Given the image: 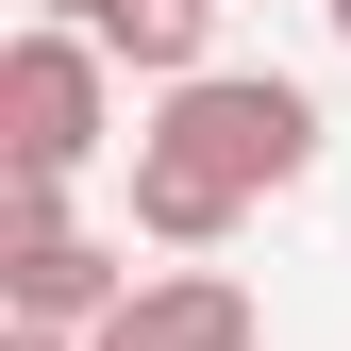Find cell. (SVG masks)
<instances>
[{"instance_id": "cell-1", "label": "cell", "mask_w": 351, "mask_h": 351, "mask_svg": "<svg viewBox=\"0 0 351 351\" xmlns=\"http://www.w3.org/2000/svg\"><path fill=\"white\" fill-rule=\"evenodd\" d=\"M101 34H67V17H34L17 51H0V151H17V184H67L84 151H101Z\"/></svg>"}, {"instance_id": "cell-2", "label": "cell", "mask_w": 351, "mask_h": 351, "mask_svg": "<svg viewBox=\"0 0 351 351\" xmlns=\"http://www.w3.org/2000/svg\"><path fill=\"white\" fill-rule=\"evenodd\" d=\"M167 134L234 151L251 201H268V184H301V167H318V101H301V84H268V67H201V84H167Z\"/></svg>"}, {"instance_id": "cell-3", "label": "cell", "mask_w": 351, "mask_h": 351, "mask_svg": "<svg viewBox=\"0 0 351 351\" xmlns=\"http://www.w3.org/2000/svg\"><path fill=\"white\" fill-rule=\"evenodd\" d=\"M0 285H17V318H51V335H101L117 301H134V268H117V251H84V234H67V184H17Z\"/></svg>"}, {"instance_id": "cell-4", "label": "cell", "mask_w": 351, "mask_h": 351, "mask_svg": "<svg viewBox=\"0 0 351 351\" xmlns=\"http://www.w3.org/2000/svg\"><path fill=\"white\" fill-rule=\"evenodd\" d=\"M234 217H251V167L151 117V134H134V234H151V251H217Z\"/></svg>"}, {"instance_id": "cell-5", "label": "cell", "mask_w": 351, "mask_h": 351, "mask_svg": "<svg viewBox=\"0 0 351 351\" xmlns=\"http://www.w3.org/2000/svg\"><path fill=\"white\" fill-rule=\"evenodd\" d=\"M84 351H251V285L234 268H134V301Z\"/></svg>"}, {"instance_id": "cell-6", "label": "cell", "mask_w": 351, "mask_h": 351, "mask_svg": "<svg viewBox=\"0 0 351 351\" xmlns=\"http://www.w3.org/2000/svg\"><path fill=\"white\" fill-rule=\"evenodd\" d=\"M84 34H101L117 67H151V84H201L217 67V0H101Z\"/></svg>"}, {"instance_id": "cell-7", "label": "cell", "mask_w": 351, "mask_h": 351, "mask_svg": "<svg viewBox=\"0 0 351 351\" xmlns=\"http://www.w3.org/2000/svg\"><path fill=\"white\" fill-rule=\"evenodd\" d=\"M0 351H84V335H51V318H17V335H0Z\"/></svg>"}, {"instance_id": "cell-8", "label": "cell", "mask_w": 351, "mask_h": 351, "mask_svg": "<svg viewBox=\"0 0 351 351\" xmlns=\"http://www.w3.org/2000/svg\"><path fill=\"white\" fill-rule=\"evenodd\" d=\"M34 17H67V34H84V17H101V0H34Z\"/></svg>"}, {"instance_id": "cell-9", "label": "cell", "mask_w": 351, "mask_h": 351, "mask_svg": "<svg viewBox=\"0 0 351 351\" xmlns=\"http://www.w3.org/2000/svg\"><path fill=\"white\" fill-rule=\"evenodd\" d=\"M318 17H335V51H351V0H318Z\"/></svg>"}]
</instances>
